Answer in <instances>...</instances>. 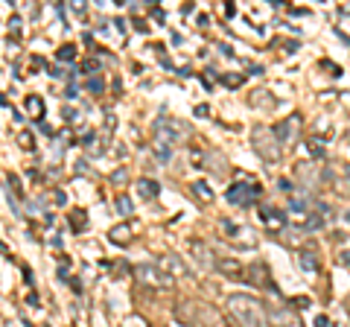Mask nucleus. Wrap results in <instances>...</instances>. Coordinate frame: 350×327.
Returning a JSON list of instances; mask_svg holds the SVG:
<instances>
[{"instance_id":"1","label":"nucleus","mask_w":350,"mask_h":327,"mask_svg":"<svg viewBox=\"0 0 350 327\" xmlns=\"http://www.w3.org/2000/svg\"><path fill=\"white\" fill-rule=\"evenodd\" d=\"M228 310H231V316L242 327H266L269 325L266 322V307L257 298H251V295H242V292L231 295L228 298Z\"/></svg>"},{"instance_id":"2","label":"nucleus","mask_w":350,"mask_h":327,"mask_svg":"<svg viewBox=\"0 0 350 327\" xmlns=\"http://www.w3.org/2000/svg\"><path fill=\"white\" fill-rule=\"evenodd\" d=\"M260 196H263V187L254 178H248V175H239V181L231 184L228 193H225V199L231 205H237V208H251V205L260 202Z\"/></svg>"},{"instance_id":"3","label":"nucleus","mask_w":350,"mask_h":327,"mask_svg":"<svg viewBox=\"0 0 350 327\" xmlns=\"http://www.w3.org/2000/svg\"><path fill=\"white\" fill-rule=\"evenodd\" d=\"M254 149H257L260 158H266V161H277V158H280V143H277V137L272 135V129H266V126H257V129H254Z\"/></svg>"},{"instance_id":"4","label":"nucleus","mask_w":350,"mask_h":327,"mask_svg":"<svg viewBox=\"0 0 350 327\" xmlns=\"http://www.w3.org/2000/svg\"><path fill=\"white\" fill-rule=\"evenodd\" d=\"M298 132H301V117H298V114H292V117L280 120V123L272 129V135L277 137V143H295Z\"/></svg>"},{"instance_id":"5","label":"nucleus","mask_w":350,"mask_h":327,"mask_svg":"<svg viewBox=\"0 0 350 327\" xmlns=\"http://www.w3.org/2000/svg\"><path fill=\"white\" fill-rule=\"evenodd\" d=\"M134 275H137V281L140 284H158V287H169L172 281L158 269V266H149V263H140V266H134Z\"/></svg>"},{"instance_id":"6","label":"nucleus","mask_w":350,"mask_h":327,"mask_svg":"<svg viewBox=\"0 0 350 327\" xmlns=\"http://www.w3.org/2000/svg\"><path fill=\"white\" fill-rule=\"evenodd\" d=\"M242 278L251 284V287H263V289H272L275 284H272V275H269V269L263 266V263H251L245 272H242Z\"/></svg>"},{"instance_id":"7","label":"nucleus","mask_w":350,"mask_h":327,"mask_svg":"<svg viewBox=\"0 0 350 327\" xmlns=\"http://www.w3.org/2000/svg\"><path fill=\"white\" fill-rule=\"evenodd\" d=\"M266 322H272L275 327H301V322L292 316L289 307H272V310H266Z\"/></svg>"},{"instance_id":"8","label":"nucleus","mask_w":350,"mask_h":327,"mask_svg":"<svg viewBox=\"0 0 350 327\" xmlns=\"http://www.w3.org/2000/svg\"><path fill=\"white\" fill-rule=\"evenodd\" d=\"M199 167H207L210 173L222 175V173L228 170V161H225V155H222V152H216V149H207V152L202 155V164H199Z\"/></svg>"},{"instance_id":"9","label":"nucleus","mask_w":350,"mask_h":327,"mask_svg":"<svg viewBox=\"0 0 350 327\" xmlns=\"http://www.w3.org/2000/svg\"><path fill=\"white\" fill-rule=\"evenodd\" d=\"M190 251L196 254V260H199V266H202V269H216V263H213L216 257H213V251H210L202 240H193V243H190Z\"/></svg>"},{"instance_id":"10","label":"nucleus","mask_w":350,"mask_h":327,"mask_svg":"<svg viewBox=\"0 0 350 327\" xmlns=\"http://www.w3.org/2000/svg\"><path fill=\"white\" fill-rule=\"evenodd\" d=\"M158 269H161L169 281H175V275H184V272H187V266H184L178 257H172V254H164V257L158 260Z\"/></svg>"},{"instance_id":"11","label":"nucleus","mask_w":350,"mask_h":327,"mask_svg":"<svg viewBox=\"0 0 350 327\" xmlns=\"http://www.w3.org/2000/svg\"><path fill=\"white\" fill-rule=\"evenodd\" d=\"M260 216H263L266 228H269V231H275V234L286 228V216H283L277 208H263V211H260Z\"/></svg>"},{"instance_id":"12","label":"nucleus","mask_w":350,"mask_h":327,"mask_svg":"<svg viewBox=\"0 0 350 327\" xmlns=\"http://www.w3.org/2000/svg\"><path fill=\"white\" fill-rule=\"evenodd\" d=\"M216 269L222 272V275H228V278H242V263L239 260H231V257H222L219 263H216Z\"/></svg>"},{"instance_id":"13","label":"nucleus","mask_w":350,"mask_h":327,"mask_svg":"<svg viewBox=\"0 0 350 327\" xmlns=\"http://www.w3.org/2000/svg\"><path fill=\"white\" fill-rule=\"evenodd\" d=\"M137 190H140L143 199H155V196L161 193V184H158L155 178H140V181H137Z\"/></svg>"},{"instance_id":"14","label":"nucleus","mask_w":350,"mask_h":327,"mask_svg":"<svg viewBox=\"0 0 350 327\" xmlns=\"http://www.w3.org/2000/svg\"><path fill=\"white\" fill-rule=\"evenodd\" d=\"M108 237H111L114 246H129V243H131V228H129V225H117V228H111Z\"/></svg>"},{"instance_id":"15","label":"nucleus","mask_w":350,"mask_h":327,"mask_svg":"<svg viewBox=\"0 0 350 327\" xmlns=\"http://www.w3.org/2000/svg\"><path fill=\"white\" fill-rule=\"evenodd\" d=\"M190 190H193V196H196L199 202H204V205L216 199V196H213V190H210V187H207L204 181H193V184H190Z\"/></svg>"},{"instance_id":"16","label":"nucleus","mask_w":350,"mask_h":327,"mask_svg":"<svg viewBox=\"0 0 350 327\" xmlns=\"http://www.w3.org/2000/svg\"><path fill=\"white\" fill-rule=\"evenodd\" d=\"M26 111L32 114V120H44V99L41 96H26Z\"/></svg>"},{"instance_id":"17","label":"nucleus","mask_w":350,"mask_h":327,"mask_svg":"<svg viewBox=\"0 0 350 327\" xmlns=\"http://www.w3.org/2000/svg\"><path fill=\"white\" fill-rule=\"evenodd\" d=\"M301 269H304V272H315V269H318V257H315L313 249H304V251H301Z\"/></svg>"},{"instance_id":"18","label":"nucleus","mask_w":350,"mask_h":327,"mask_svg":"<svg viewBox=\"0 0 350 327\" xmlns=\"http://www.w3.org/2000/svg\"><path fill=\"white\" fill-rule=\"evenodd\" d=\"M70 225H73L76 234L85 231V228H88V216H85V211H73V213H70Z\"/></svg>"},{"instance_id":"19","label":"nucleus","mask_w":350,"mask_h":327,"mask_svg":"<svg viewBox=\"0 0 350 327\" xmlns=\"http://www.w3.org/2000/svg\"><path fill=\"white\" fill-rule=\"evenodd\" d=\"M251 105H260V108H266V105H269V108H272V105H275V99H272V94L257 91V94H254V99H251Z\"/></svg>"},{"instance_id":"20","label":"nucleus","mask_w":350,"mask_h":327,"mask_svg":"<svg viewBox=\"0 0 350 327\" xmlns=\"http://www.w3.org/2000/svg\"><path fill=\"white\" fill-rule=\"evenodd\" d=\"M219 79H222V85H225V88H239V85L245 82V76H242V73H228V76H219Z\"/></svg>"},{"instance_id":"21","label":"nucleus","mask_w":350,"mask_h":327,"mask_svg":"<svg viewBox=\"0 0 350 327\" xmlns=\"http://www.w3.org/2000/svg\"><path fill=\"white\" fill-rule=\"evenodd\" d=\"M58 58H61V61H73V58H76V47H73V44L58 47Z\"/></svg>"},{"instance_id":"22","label":"nucleus","mask_w":350,"mask_h":327,"mask_svg":"<svg viewBox=\"0 0 350 327\" xmlns=\"http://www.w3.org/2000/svg\"><path fill=\"white\" fill-rule=\"evenodd\" d=\"M321 143H324L321 137H310V143H307V149H310V152H313L315 158H321V155H324V146H321Z\"/></svg>"},{"instance_id":"23","label":"nucleus","mask_w":350,"mask_h":327,"mask_svg":"<svg viewBox=\"0 0 350 327\" xmlns=\"http://www.w3.org/2000/svg\"><path fill=\"white\" fill-rule=\"evenodd\" d=\"M18 143H20V149H32V146H35L32 132H20V135H18Z\"/></svg>"},{"instance_id":"24","label":"nucleus","mask_w":350,"mask_h":327,"mask_svg":"<svg viewBox=\"0 0 350 327\" xmlns=\"http://www.w3.org/2000/svg\"><path fill=\"white\" fill-rule=\"evenodd\" d=\"M117 211L120 213H131V199L129 196H117Z\"/></svg>"},{"instance_id":"25","label":"nucleus","mask_w":350,"mask_h":327,"mask_svg":"<svg viewBox=\"0 0 350 327\" xmlns=\"http://www.w3.org/2000/svg\"><path fill=\"white\" fill-rule=\"evenodd\" d=\"M82 70H85V73H93V70H99V61H96V58H85V61H82Z\"/></svg>"},{"instance_id":"26","label":"nucleus","mask_w":350,"mask_h":327,"mask_svg":"<svg viewBox=\"0 0 350 327\" xmlns=\"http://www.w3.org/2000/svg\"><path fill=\"white\" fill-rule=\"evenodd\" d=\"M9 32H12V35H20V18H18V15L9 20Z\"/></svg>"},{"instance_id":"27","label":"nucleus","mask_w":350,"mask_h":327,"mask_svg":"<svg viewBox=\"0 0 350 327\" xmlns=\"http://www.w3.org/2000/svg\"><path fill=\"white\" fill-rule=\"evenodd\" d=\"M277 187H280V190H286V193H289V190H295V184H292L289 178H280V181H277Z\"/></svg>"},{"instance_id":"28","label":"nucleus","mask_w":350,"mask_h":327,"mask_svg":"<svg viewBox=\"0 0 350 327\" xmlns=\"http://www.w3.org/2000/svg\"><path fill=\"white\" fill-rule=\"evenodd\" d=\"M88 88H91V91H96V94H99V91H102V79H91V82H88Z\"/></svg>"},{"instance_id":"29","label":"nucleus","mask_w":350,"mask_h":327,"mask_svg":"<svg viewBox=\"0 0 350 327\" xmlns=\"http://www.w3.org/2000/svg\"><path fill=\"white\" fill-rule=\"evenodd\" d=\"M207 114H210L207 105H196V117H207Z\"/></svg>"},{"instance_id":"30","label":"nucleus","mask_w":350,"mask_h":327,"mask_svg":"<svg viewBox=\"0 0 350 327\" xmlns=\"http://www.w3.org/2000/svg\"><path fill=\"white\" fill-rule=\"evenodd\" d=\"M53 202H55V205H64V202H67V196L58 190V193H53Z\"/></svg>"},{"instance_id":"31","label":"nucleus","mask_w":350,"mask_h":327,"mask_svg":"<svg viewBox=\"0 0 350 327\" xmlns=\"http://www.w3.org/2000/svg\"><path fill=\"white\" fill-rule=\"evenodd\" d=\"M333 240H336V243H345V240H348V234H345V231H336V234H333Z\"/></svg>"},{"instance_id":"32","label":"nucleus","mask_w":350,"mask_h":327,"mask_svg":"<svg viewBox=\"0 0 350 327\" xmlns=\"http://www.w3.org/2000/svg\"><path fill=\"white\" fill-rule=\"evenodd\" d=\"M315 325H318V327H327L330 322H327V316H318V319H315Z\"/></svg>"},{"instance_id":"33","label":"nucleus","mask_w":350,"mask_h":327,"mask_svg":"<svg viewBox=\"0 0 350 327\" xmlns=\"http://www.w3.org/2000/svg\"><path fill=\"white\" fill-rule=\"evenodd\" d=\"M339 260H342V263H345V266H350V251H345V254H342V257H339Z\"/></svg>"},{"instance_id":"34","label":"nucleus","mask_w":350,"mask_h":327,"mask_svg":"<svg viewBox=\"0 0 350 327\" xmlns=\"http://www.w3.org/2000/svg\"><path fill=\"white\" fill-rule=\"evenodd\" d=\"M348 219H350V213H348Z\"/></svg>"}]
</instances>
